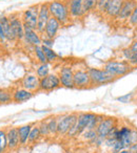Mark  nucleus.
I'll list each match as a JSON object with an SVG mask.
<instances>
[{
	"label": "nucleus",
	"instance_id": "a878e982",
	"mask_svg": "<svg viewBox=\"0 0 137 153\" xmlns=\"http://www.w3.org/2000/svg\"><path fill=\"white\" fill-rule=\"evenodd\" d=\"M13 102V94L11 90L0 88V105L10 104Z\"/></svg>",
	"mask_w": 137,
	"mask_h": 153
},
{
	"label": "nucleus",
	"instance_id": "9d476101",
	"mask_svg": "<svg viewBox=\"0 0 137 153\" xmlns=\"http://www.w3.org/2000/svg\"><path fill=\"white\" fill-rule=\"evenodd\" d=\"M118 124H119V122H118V120L115 119V117H105L102 119V121L99 122L96 127V132H97L98 137L102 138V140H105L108 134H109L110 130H111L114 126L118 125Z\"/></svg>",
	"mask_w": 137,
	"mask_h": 153
},
{
	"label": "nucleus",
	"instance_id": "6ab92c4d",
	"mask_svg": "<svg viewBox=\"0 0 137 153\" xmlns=\"http://www.w3.org/2000/svg\"><path fill=\"white\" fill-rule=\"evenodd\" d=\"M124 0H110L105 16L109 19H117Z\"/></svg>",
	"mask_w": 137,
	"mask_h": 153
},
{
	"label": "nucleus",
	"instance_id": "de8ad7c7",
	"mask_svg": "<svg viewBox=\"0 0 137 153\" xmlns=\"http://www.w3.org/2000/svg\"><path fill=\"white\" fill-rule=\"evenodd\" d=\"M110 153H118V152H116V151H111Z\"/></svg>",
	"mask_w": 137,
	"mask_h": 153
},
{
	"label": "nucleus",
	"instance_id": "c85d7f7f",
	"mask_svg": "<svg viewBox=\"0 0 137 153\" xmlns=\"http://www.w3.org/2000/svg\"><path fill=\"white\" fill-rule=\"evenodd\" d=\"M47 126H49V132L50 136L57 135V128H58V121L57 117H51L47 120Z\"/></svg>",
	"mask_w": 137,
	"mask_h": 153
},
{
	"label": "nucleus",
	"instance_id": "09e8293b",
	"mask_svg": "<svg viewBox=\"0 0 137 153\" xmlns=\"http://www.w3.org/2000/svg\"><path fill=\"white\" fill-rule=\"evenodd\" d=\"M134 40H137V35H136V36L134 37Z\"/></svg>",
	"mask_w": 137,
	"mask_h": 153
},
{
	"label": "nucleus",
	"instance_id": "a211bd4d",
	"mask_svg": "<svg viewBox=\"0 0 137 153\" xmlns=\"http://www.w3.org/2000/svg\"><path fill=\"white\" fill-rule=\"evenodd\" d=\"M7 137H8V148L10 150H16L20 145L19 133H18L17 127H9L7 129Z\"/></svg>",
	"mask_w": 137,
	"mask_h": 153
},
{
	"label": "nucleus",
	"instance_id": "20e7f679",
	"mask_svg": "<svg viewBox=\"0 0 137 153\" xmlns=\"http://www.w3.org/2000/svg\"><path fill=\"white\" fill-rule=\"evenodd\" d=\"M89 74H90L92 86H100L107 85L115 81V78L111 74L105 70L103 68L97 67H89L88 68Z\"/></svg>",
	"mask_w": 137,
	"mask_h": 153
},
{
	"label": "nucleus",
	"instance_id": "4be33fe9",
	"mask_svg": "<svg viewBox=\"0 0 137 153\" xmlns=\"http://www.w3.org/2000/svg\"><path fill=\"white\" fill-rule=\"evenodd\" d=\"M130 134H131V127L128 125H122L119 127L118 130V135H117V140H121L123 143L126 149H129V147L132 145L130 140Z\"/></svg>",
	"mask_w": 137,
	"mask_h": 153
},
{
	"label": "nucleus",
	"instance_id": "f3484780",
	"mask_svg": "<svg viewBox=\"0 0 137 153\" xmlns=\"http://www.w3.org/2000/svg\"><path fill=\"white\" fill-rule=\"evenodd\" d=\"M61 26L62 25L55 19V18L51 17L49 19V21H47V25H45L43 35H41V36H44L50 39H55L56 36L58 35V33H59Z\"/></svg>",
	"mask_w": 137,
	"mask_h": 153
},
{
	"label": "nucleus",
	"instance_id": "37998d69",
	"mask_svg": "<svg viewBox=\"0 0 137 153\" xmlns=\"http://www.w3.org/2000/svg\"><path fill=\"white\" fill-rule=\"evenodd\" d=\"M129 152L130 153H137V143L132 144L129 147Z\"/></svg>",
	"mask_w": 137,
	"mask_h": 153
},
{
	"label": "nucleus",
	"instance_id": "cd10ccee",
	"mask_svg": "<svg viewBox=\"0 0 137 153\" xmlns=\"http://www.w3.org/2000/svg\"><path fill=\"white\" fill-rule=\"evenodd\" d=\"M40 138H41V134H40V131H39L38 124H34L32 129H31L30 136H29V144L37 143Z\"/></svg>",
	"mask_w": 137,
	"mask_h": 153
},
{
	"label": "nucleus",
	"instance_id": "f257e3e1",
	"mask_svg": "<svg viewBox=\"0 0 137 153\" xmlns=\"http://www.w3.org/2000/svg\"><path fill=\"white\" fill-rule=\"evenodd\" d=\"M51 17L55 18L62 26L71 23L72 18L68 12V4L66 0H52L47 2Z\"/></svg>",
	"mask_w": 137,
	"mask_h": 153
},
{
	"label": "nucleus",
	"instance_id": "c9c22d12",
	"mask_svg": "<svg viewBox=\"0 0 137 153\" xmlns=\"http://www.w3.org/2000/svg\"><path fill=\"white\" fill-rule=\"evenodd\" d=\"M133 97H134V94L130 92V94H123V96H120V97H118V98H116V101L122 103V104H128V103L132 102Z\"/></svg>",
	"mask_w": 137,
	"mask_h": 153
},
{
	"label": "nucleus",
	"instance_id": "f704fd0d",
	"mask_svg": "<svg viewBox=\"0 0 137 153\" xmlns=\"http://www.w3.org/2000/svg\"><path fill=\"white\" fill-rule=\"evenodd\" d=\"M109 2H110V0H98L95 11L98 14H100V15H105L108 5H109Z\"/></svg>",
	"mask_w": 137,
	"mask_h": 153
},
{
	"label": "nucleus",
	"instance_id": "2eb2a0df",
	"mask_svg": "<svg viewBox=\"0 0 137 153\" xmlns=\"http://www.w3.org/2000/svg\"><path fill=\"white\" fill-rule=\"evenodd\" d=\"M68 4V12L72 20H77L86 16L84 12V0H66Z\"/></svg>",
	"mask_w": 137,
	"mask_h": 153
},
{
	"label": "nucleus",
	"instance_id": "f8f14e48",
	"mask_svg": "<svg viewBox=\"0 0 137 153\" xmlns=\"http://www.w3.org/2000/svg\"><path fill=\"white\" fill-rule=\"evenodd\" d=\"M9 19L17 41H22L24 38V25L21 19V14L13 13L9 15Z\"/></svg>",
	"mask_w": 137,
	"mask_h": 153
},
{
	"label": "nucleus",
	"instance_id": "a19ab883",
	"mask_svg": "<svg viewBox=\"0 0 137 153\" xmlns=\"http://www.w3.org/2000/svg\"><path fill=\"white\" fill-rule=\"evenodd\" d=\"M130 140L132 144L137 143V128L131 127V134H130Z\"/></svg>",
	"mask_w": 137,
	"mask_h": 153
},
{
	"label": "nucleus",
	"instance_id": "f03ea898",
	"mask_svg": "<svg viewBox=\"0 0 137 153\" xmlns=\"http://www.w3.org/2000/svg\"><path fill=\"white\" fill-rule=\"evenodd\" d=\"M102 68L105 70H107L109 74H111L115 79L124 76L129 72H131V70L133 69V67L126 60H115V59H111L105 61L103 63Z\"/></svg>",
	"mask_w": 137,
	"mask_h": 153
},
{
	"label": "nucleus",
	"instance_id": "58836bf2",
	"mask_svg": "<svg viewBox=\"0 0 137 153\" xmlns=\"http://www.w3.org/2000/svg\"><path fill=\"white\" fill-rule=\"evenodd\" d=\"M123 149H126L123 143H122L121 140H116V142L114 143V145H113V147H112L111 150L112 151H116V152H119V151L123 150Z\"/></svg>",
	"mask_w": 137,
	"mask_h": 153
},
{
	"label": "nucleus",
	"instance_id": "b1692460",
	"mask_svg": "<svg viewBox=\"0 0 137 153\" xmlns=\"http://www.w3.org/2000/svg\"><path fill=\"white\" fill-rule=\"evenodd\" d=\"M34 124H28V125H23L18 127V133H19V140L20 145L26 146L29 143V136H30V132L32 129Z\"/></svg>",
	"mask_w": 137,
	"mask_h": 153
},
{
	"label": "nucleus",
	"instance_id": "9b49d317",
	"mask_svg": "<svg viewBox=\"0 0 137 153\" xmlns=\"http://www.w3.org/2000/svg\"><path fill=\"white\" fill-rule=\"evenodd\" d=\"M20 86L32 92L40 91V79L35 72H28L20 81Z\"/></svg>",
	"mask_w": 137,
	"mask_h": 153
},
{
	"label": "nucleus",
	"instance_id": "49530a36",
	"mask_svg": "<svg viewBox=\"0 0 137 153\" xmlns=\"http://www.w3.org/2000/svg\"><path fill=\"white\" fill-rule=\"evenodd\" d=\"M66 153H73V151H71V150H68V151H66Z\"/></svg>",
	"mask_w": 137,
	"mask_h": 153
},
{
	"label": "nucleus",
	"instance_id": "e433bc0d",
	"mask_svg": "<svg viewBox=\"0 0 137 153\" xmlns=\"http://www.w3.org/2000/svg\"><path fill=\"white\" fill-rule=\"evenodd\" d=\"M128 24L131 26H134V27H137V4L135 7L134 11H133L132 15H131L130 19L128 20Z\"/></svg>",
	"mask_w": 137,
	"mask_h": 153
},
{
	"label": "nucleus",
	"instance_id": "5701e85b",
	"mask_svg": "<svg viewBox=\"0 0 137 153\" xmlns=\"http://www.w3.org/2000/svg\"><path fill=\"white\" fill-rule=\"evenodd\" d=\"M120 53H121L122 60H126L133 68L137 67V53L133 51L132 49L130 48V46L121 48Z\"/></svg>",
	"mask_w": 137,
	"mask_h": 153
},
{
	"label": "nucleus",
	"instance_id": "a18cd8bd",
	"mask_svg": "<svg viewBox=\"0 0 137 153\" xmlns=\"http://www.w3.org/2000/svg\"><path fill=\"white\" fill-rule=\"evenodd\" d=\"M118 153H130V152H129V149H123V150L119 151Z\"/></svg>",
	"mask_w": 137,
	"mask_h": 153
},
{
	"label": "nucleus",
	"instance_id": "c03bdc74",
	"mask_svg": "<svg viewBox=\"0 0 137 153\" xmlns=\"http://www.w3.org/2000/svg\"><path fill=\"white\" fill-rule=\"evenodd\" d=\"M130 48L132 49L133 51L137 53V40H134V41H133L132 44L130 45Z\"/></svg>",
	"mask_w": 137,
	"mask_h": 153
},
{
	"label": "nucleus",
	"instance_id": "8fccbe9b",
	"mask_svg": "<svg viewBox=\"0 0 137 153\" xmlns=\"http://www.w3.org/2000/svg\"><path fill=\"white\" fill-rule=\"evenodd\" d=\"M0 44H2V43H1V40H0Z\"/></svg>",
	"mask_w": 137,
	"mask_h": 153
},
{
	"label": "nucleus",
	"instance_id": "7ed1b4c3",
	"mask_svg": "<svg viewBox=\"0 0 137 153\" xmlns=\"http://www.w3.org/2000/svg\"><path fill=\"white\" fill-rule=\"evenodd\" d=\"M97 125H98V120H97L96 113H93V112L78 113L77 124H76L78 136L81 135L82 132L88 129H96Z\"/></svg>",
	"mask_w": 137,
	"mask_h": 153
},
{
	"label": "nucleus",
	"instance_id": "0eeeda50",
	"mask_svg": "<svg viewBox=\"0 0 137 153\" xmlns=\"http://www.w3.org/2000/svg\"><path fill=\"white\" fill-rule=\"evenodd\" d=\"M39 4H33L28 7L21 13V19L23 24L30 26L32 28H37V21H38Z\"/></svg>",
	"mask_w": 137,
	"mask_h": 153
},
{
	"label": "nucleus",
	"instance_id": "39448f33",
	"mask_svg": "<svg viewBox=\"0 0 137 153\" xmlns=\"http://www.w3.org/2000/svg\"><path fill=\"white\" fill-rule=\"evenodd\" d=\"M78 113H66V114L59 115L57 117L58 128H57V135H66L68 131L77 123Z\"/></svg>",
	"mask_w": 137,
	"mask_h": 153
},
{
	"label": "nucleus",
	"instance_id": "423d86ee",
	"mask_svg": "<svg viewBox=\"0 0 137 153\" xmlns=\"http://www.w3.org/2000/svg\"><path fill=\"white\" fill-rule=\"evenodd\" d=\"M91 86H92V82L87 68H77L74 70V88L87 89Z\"/></svg>",
	"mask_w": 137,
	"mask_h": 153
},
{
	"label": "nucleus",
	"instance_id": "bb28decb",
	"mask_svg": "<svg viewBox=\"0 0 137 153\" xmlns=\"http://www.w3.org/2000/svg\"><path fill=\"white\" fill-rule=\"evenodd\" d=\"M41 46H42V49H43V51H44V55H45V57H47V63H50V64L55 63V62L58 60V58H59L58 53H56L53 48H51V47L43 46V45H41Z\"/></svg>",
	"mask_w": 137,
	"mask_h": 153
},
{
	"label": "nucleus",
	"instance_id": "1a4fd4ad",
	"mask_svg": "<svg viewBox=\"0 0 137 153\" xmlns=\"http://www.w3.org/2000/svg\"><path fill=\"white\" fill-rule=\"evenodd\" d=\"M60 79V84L62 87L68 88V89H73L74 88V69L72 66L64 65L60 68L58 72Z\"/></svg>",
	"mask_w": 137,
	"mask_h": 153
},
{
	"label": "nucleus",
	"instance_id": "7c9ffc66",
	"mask_svg": "<svg viewBox=\"0 0 137 153\" xmlns=\"http://www.w3.org/2000/svg\"><path fill=\"white\" fill-rule=\"evenodd\" d=\"M97 1H98V0H84L82 7H84V12L86 15H88L89 13H91V12L96 10Z\"/></svg>",
	"mask_w": 137,
	"mask_h": 153
},
{
	"label": "nucleus",
	"instance_id": "ddd939ff",
	"mask_svg": "<svg viewBox=\"0 0 137 153\" xmlns=\"http://www.w3.org/2000/svg\"><path fill=\"white\" fill-rule=\"evenodd\" d=\"M50 18H51V14H50L47 2L39 3V14H38V21H37L36 30L40 35H43L45 25H47Z\"/></svg>",
	"mask_w": 137,
	"mask_h": 153
},
{
	"label": "nucleus",
	"instance_id": "3c124183",
	"mask_svg": "<svg viewBox=\"0 0 137 153\" xmlns=\"http://www.w3.org/2000/svg\"><path fill=\"white\" fill-rule=\"evenodd\" d=\"M100 153H107V152H100Z\"/></svg>",
	"mask_w": 137,
	"mask_h": 153
},
{
	"label": "nucleus",
	"instance_id": "72a5a7b5",
	"mask_svg": "<svg viewBox=\"0 0 137 153\" xmlns=\"http://www.w3.org/2000/svg\"><path fill=\"white\" fill-rule=\"evenodd\" d=\"M38 127H39V131H40L41 137H47L50 136V132H49V126H47V120H42L38 123Z\"/></svg>",
	"mask_w": 137,
	"mask_h": 153
},
{
	"label": "nucleus",
	"instance_id": "2f4dec72",
	"mask_svg": "<svg viewBox=\"0 0 137 153\" xmlns=\"http://www.w3.org/2000/svg\"><path fill=\"white\" fill-rule=\"evenodd\" d=\"M8 148L7 130L0 129V153H5Z\"/></svg>",
	"mask_w": 137,
	"mask_h": 153
},
{
	"label": "nucleus",
	"instance_id": "79ce46f5",
	"mask_svg": "<svg viewBox=\"0 0 137 153\" xmlns=\"http://www.w3.org/2000/svg\"><path fill=\"white\" fill-rule=\"evenodd\" d=\"M0 40H1V43H2V44H5V43L8 42L7 38H5V32H3V27H2V23H1V21H0Z\"/></svg>",
	"mask_w": 137,
	"mask_h": 153
},
{
	"label": "nucleus",
	"instance_id": "dca6fc26",
	"mask_svg": "<svg viewBox=\"0 0 137 153\" xmlns=\"http://www.w3.org/2000/svg\"><path fill=\"white\" fill-rule=\"evenodd\" d=\"M137 4V0H124L123 4L121 7V10L119 12V15L117 17V20L121 22H128L134 11L135 7Z\"/></svg>",
	"mask_w": 137,
	"mask_h": 153
},
{
	"label": "nucleus",
	"instance_id": "4c0bfd02",
	"mask_svg": "<svg viewBox=\"0 0 137 153\" xmlns=\"http://www.w3.org/2000/svg\"><path fill=\"white\" fill-rule=\"evenodd\" d=\"M118 130H119V126L116 125L110 130L109 134H108L107 138H110V140H117V135H118Z\"/></svg>",
	"mask_w": 137,
	"mask_h": 153
},
{
	"label": "nucleus",
	"instance_id": "473e14b6",
	"mask_svg": "<svg viewBox=\"0 0 137 153\" xmlns=\"http://www.w3.org/2000/svg\"><path fill=\"white\" fill-rule=\"evenodd\" d=\"M80 136H81L84 140H89V142H92V140H94L98 135H97L96 129H88V130H86V131L82 132Z\"/></svg>",
	"mask_w": 137,
	"mask_h": 153
},
{
	"label": "nucleus",
	"instance_id": "6e6552de",
	"mask_svg": "<svg viewBox=\"0 0 137 153\" xmlns=\"http://www.w3.org/2000/svg\"><path fill=\"white\" fill-rule=\"evenodd\" d=\"M59 87H61V84H60L59 76L57 74L51 72L47 76L40 79V91L50 92L58 89Z\"/></svg>",
	"mask_w": 137,
	"mask_h": 153
},
{
	"label": "nucleus",
	"instance_id": "393cba45",
	"mask_svg": "<svg viewBox=\"0 0 137 153\" xmlns=\"http://www.w3.org/2000/svg\"><path fill=\"white\" fill-rule=\"evenodd\" d=\"M35 74H37L39 79H42L44 76H47V74H51V65L50 63H43V64H38V66L36 67Z\"/></svg>",
	"mask_w": 137,
	"mask_h": 153
},
{
	"label": "nucleus",
	"instance_id": "4468645a",
	"mask_svg": "<svg viewBox=\"0 0 137 153\" xmlns=\"http://www.w3.org/2000/svg\"><path fill=\"white\" fill-rule=\"evenodd\" d=\"M23 25H24V38H23L24 43L33 47L41 45L42 39H41V35L37 32V30L30 27V26L26 25V24H23Z\"/></svg>",
	"mask_w": 137,
	"mask_h": 153
},
{
	"label": "nucleus",
	"instance_id": "412c9836",
	"mask_svg": "<svg viewBox=\"0 0 137 153\" xmlns=\"http://www.w3.org/2000/svg\"><path fill=\"white\" fill-rule=\"evenodd\" d=\"M0 21L2 23V27H3V32H5V38H7V41L9 43H13L17 41V38H16L15 34H14L13 30H12L11 23H10V19L9 16L7 15H1L0 16Z\"/></svg>",
	"mask_w": 137,
	"mask_h": 153
},
{
	"label": "nucleus",
	"instance_id": "ea45409f",
	"mask_svg": "<svg viewBox=\"0 0 137 153\" xmlns=\"http://www.w3.org/2000/svg\"><path fill=\"white\" fill-rule=\"evenodd\" d=\"M41 39H42V42H41V45L53 48V46H54V39L47 38V37H44V36H41Z\"/></svg>",
	"mask_w": 137,
	"mask_h": 153
},
{
	"label": "nucleus",
	"instance_id": "c756f323",
	"mask_svg": "<svg viewBox=\"0 0 137 153\" xmlns=\"http://www.w3.org/2000/svg\"><path fill=\"white\" fill-rule=\"evenodd\" d=\"M33 51H34V55L36 60L38 61V63L43 64V63H47V57L44 55V51L42 49V46L41 45H38V46L33 47Z\"/></svg>",
	"mask_w": 137,
	"mask_h": 153
},
{
	"label": "nucleus",
	"instance_id": "aec40b11",
	"mask_svg": "<svg viewBox=\"0 0 137 153\" xmlns=\"http://www.w3.org/2000/svg\"><path fill=\"white\" fill-rule=\"evenodd\" d=\"M13 94V102L15 103H24L28 102L29 100L34 97V92L30 91V90H26L24 88H15V89L12 91Z\"/></svg>",
	"mask_w": 137,
	"mask_h": 153
}]
</instances>
